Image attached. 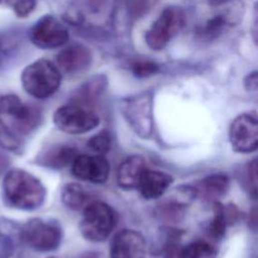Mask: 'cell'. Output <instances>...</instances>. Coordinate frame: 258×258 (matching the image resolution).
I'll return each mask as SVG.
<instances>
[{
	"instance_id": "44dd1931",
	"label": "cell",
	"mask_w": 258,
	"mask_h": 258,
	"mask_svg": "<svg viewBox=\"0 0 258 258\" xmlns=\"http://www.w3.org/2000/svg\"><path fill=\"white\" fill-rule=\"evenodd\" d=\"M87 147L93 154L105 155L111 147V135L108 130H102L91 136L87 142Z\"/></svg>"
},
{
	"instance_id": "3957f363",
	"label": "cell",
	"mask_w": 258,
	"mask_h": 258,
	"mask_svg": "<svg viewBox=\"0 0 258 258\" xmlns=\"http://www.w3.org/2000/svg\"><path fill=\"white\" fill-rule=\"evenodd\" d=\"M116 224L117 214L110 205L92 201L82 210L80 232L87 241L100 243L111 236Z\"/></svg>"
},
{
	"instance_id": "f546056e",
	"label": "cell",
	"mask_w": 258,
	"mask_h": 258,
	"mask_svg": "<svg viewBox=\"0 0 258 258\" xmlns=\"http://www.w3.org/2000/svg\"><path fill=\"white\" fill-rule=\"evenodd\" d=\"M49 258H54V257H49Z\"/></svg>"
},
{
	"instance_id": "8fae6325",
	"label": "cell",
	"mask_w": 258,
	"mask_h": 258,
	"mask_svg": "<svg viewBox=\"0 0 258 258\" xmlns=\"http://www.w3.org/2000/svg\"><path fill=\"white\" fill-rule=\"evenodd\" d=\"M73 175L84 181L104 183L110 174V164L104 155L78 154L71 164Z\"/></svg>"
},
{
	"instance_id": "4316f807",
	"label": "cell",
	"mask_w": 258,
	"mask_h": 258,
	"mask_svg": "<svg viewBox=\"0 0 258 258\" xmlns=\"http://www.w3.org/2000/svg\"><path fill=\"white\" fill-rule=\"evenodd\" d=\"M245 88L248 91H256L257 90V73L253 72L248 75L245 79Z\"/></svg>"
},
{
	"instance_id": "d6986e66",
	"label": "cell",
	"mask_w": 258,
	"mask_h": 258,
	"mask_svg": "<svg viewBox=\"0 0 258 258\" xmlns=\"http://www.w3.org/2000/svg\"><path fill=\"white\" fill-rule=\"evenodd\" d=\"M61 202L73 211H81L92 201L89 192L81 184L71 182L66 184L61 190Z\"/></svg>"
},
{
	"instance_id": "52a82bcc",
	"label": "cell",
	"mask_w": 258,
	"mask_h": 258,
	"mask_svg": "<svg viewBox=\"0 0 258 258\" xmlns=\"http://www.w3.org/2000/svg\"><path fill=\"white\" fill-rule=\"evenodd\" d=\"M122 114L136 135L148 139L153 132L152 102L148 95L128 98L122 104Z\"/></svg>"
},
{
	"instance_id": "d4e9b609",
	"label": "cell",
	"mask_w": 258,
	"mask_h": 258,
	"mask_svg": "<svg viewBox=\"0 0 258 258\" xmlns=\"http://www.w3.org/2000/svg\"><path fill=\"white\" fill-rule=\"evenodd\" d=\"M227 19L223 17V15H217L210 19L205 26L203 27L202 31L203 35L206 37H215L217 36L220 32L223 31V29L226 27Z\"/></svg>"
},
{
	"instance_id": "cb8c5ba5",
	"label": "cell",
	"mask_w": 258,
	"mask_h": 258,
	"mask_svg": "<svg viewBox=\"0 0 258 258\" xmlns=\"http://www.w3.org/2000/svg\"><path fill=\"white\" fill-rule=\"evenodd\" d=\"M17 17L28 16L35 8L36 0H5Z\"/></svg>"
},
{
	"instance_id": "7a4b0ae2",
	"label": "cell",
	"mask_w": 258,
	"mask_h": 258,
	"mask_svg": "<svg viewBox=\"0 0 258 258\" xmlns=\"http://www.w3.org/2000/svg\"><path fill=\"white\" fill-rule=\"evenodd\" d=\"M61 73L52 61L39 58L25 67L21 74L24 91L35 99H47L59 88Z\"/></svg>"
},
{
	"instance_id": "7402d4cb",
	"label": "cell",
	"mask_w": 258,
	"mask_h": 258,
	"mask_svg": "<svg viewBox=\"0 0 258 258\" xmlns=\"http://www.w3.org/2000/svg\"><path fill=\"white\" fill-rule=\"evenodd\" d=\"M0 146L11 151L19 148V140L0 117Z\"/></svg>"
},
{
	"instance_id": "5bb4252c",
	"label": "cell",
	"mask_w": 258,
	"mask_h": 258,
	"mask_svg": "<svg viewBox=\"0 0 258 258\" xmlns=\"http://www.w3.org/2000/svg\"><path fill=\"white\" fill-rule=\"evenodd\" d=\"M173 182V177L164 171L148 167L142 174L137 189L145 200H155L162 197Z\"/></svg>"
},
{
	"instance_id": "9a60e30c",
	"label": "cell",
	"mask_w": 258,
	"mask_h": 258,
	"mask_svg": "<svg viewBox=\"0 0 258 258\" xmlns=\"http://www.w3.org/2000/svg\"><path fill=\"white\" fill-rule=\"evenodd\" d=\"M146 159L140 155L127 157L118 167L117 183L124 189L137 188L143 172L148 168Z\"/></svg>"
},
{
	"instance_id": "ac0fdd59",
	"label": "cell",
	"mask_w": 258,
	"mask_h": 258,
	"mask_svg": "<svg viewBox=\"0 0 258 258\" xmlns=\"http://www.w3.org/2000/svg\"><path fill=\"white\" fill-rule=\"evenodd\" d=\"M229 187V178L224 173H213L206 176L199 183L197 190L198 196L202 194L207 200L219 202L218 199L223 197Z\"/></svg>"
},
{
	"instance_id": "9c48e42d",
	"label": "cell",
	"mask_w": 258,
	"mask_h": 258,
	"mask_svg": "<svg viewBox=\"0 0 258 258\" xmlns=\"http://www.w3.org/2000/svg\"><path fill=\"white\" fill-rule=\"evenodd\" d=\"M29 39L38 48L52 49L68 42L69 30L54 16L43 15L30 28Z\"/></svg>"
},
{
	"instance_id": "8992f818",
	"label": "cell",
	"mask_w": 258,
	"mask_h": 258,
	"mask_svg": "<svg viewBox=\"0 0 258 258\" xmlns=\"http://www.w3.org/2000/svg\"><path fill=\"white\" fill-rule=\"evenodd\" d=\"M184 13L179 7H166L145 34L147 45L153 50L163 49L184 25Z\"/></svg>"
},
{
	"instance_id": "603a6c76",
	"label": "cell",
	"mask_w": 258,
	"mask_h": 258,
	"mask_svg": "<svg viewBox=\"0 0 258 258\" xmlns=\"http://www.w3.org/2000/svg\"><path fill=\"white\" fill-rule=\"evenodd\" d=\"M157 63L150 60H136L131 63L132 74L137 78H147L158 72Z\"/></svg>"
},
{
	"instance_id": "f1b7e54d",
	"label": "cell",
	"mask_w": 258,
	"mask_h": 258,
	"mask_svg": "<svg viewBox=\"0 0 258 258\" xmlns=\"http://www.w3.org/2000/svg\"><path fill=\"white\" fill-rule=\"evenodd\" d=\"M230 0H208V2L213 6H221L229 2Z\"/></svg>"
},
{
	"instance_id": "2e32d148",
	"label": "cell",
	"mask_w": 258,
	"mask_h": 258,
	"mask_svg": "<svg viewBox=\"0 0 258 258\" xmlns=\"http://www.w3.org/2000/svg\"><path fill=\"white\" fill-rule=\"evenodd\" d=\"M238 216L234 206H224L219 202L214 203L213 217L209 223L208 234L213 240L224 238L228 226L232 225Z\"/></svg>"
},
{
	"instance_id": "e0dca14e",
	"label": "cell",
	"mask_w": 258,
	"mask_h": 258,
	"mask_svg": "<svg viewBox=\"0 0 258 258\" xmlns=\"http://www.w3.org/2000/svg\"><path fill=\"white\" fill-rule=\"evenodd\" d=\"M78 154L79 151L74 146L68 144H56L46 149L38 157V162L47 168L61 169L71 165Z\"/></svg>"
},
{
	"instance_id": "4fadbf2b",
	"label": "cell",
	"mask_w": 258,
	"mask_h": 258,
	"mask_svg": "<svg viewBox=\"0 0 258 258\" xmlns=\"http://www.w3.org/2000/svg\"><path fill=\"white\" fill-rule=\"evenodd\" d=\"M93 59L89 47L81 43H74L62 48L56 55L55 66L60 73L73 76L86 71Z\"/></svg>"
},
{
	"instance_id": "30bf717a",
	"label": "cell",
	"mask_w": 258,
	"mask_h": 258,
	"mask_svg": "<svg viewBox=\"0 0 258 258\" xmlns=\"http://www.w3.org/2000/svg\"><path fill=\"white\" fill-rule=\"evenodd\" d=\"M232 148L239 153H251L258 147V121L256 115L243 113L237 116L229 128Z\"/></svg>"
},
{
	"instance_id": "7c38bea8",
	"label": "cell",
	"mask_w": 258,
	"mask_h": 258,
	"mask_svg": "<svg viewBox=\"0 0 258 258\" xmlns=\"http://www.w3.org/2000/svg\"><path fill=\"white\" fill-rule=\"evenodd\" d=\"M145 251V238L138 231L123 229L111 239L110 258H143Z\"/></svg>"
},
{
	"instance_id": "ffe728a7",
	"label": "cell",
	"mask_w": 258,
	"mask_h": 258,
	"mask_svg": "<svg viewBox=\"0 0 258 258\" xmlns=\"http://www.w3.org/2000/svg\"><path fill=\"white\" fill-rule=\"evenodd\" d=\"M176 258H218V250L206 240H196L181 246Z\"/></svg>"
},
{
	"instance_id": "277c9868",
	"label": "cell",
	"mask_w": 258,
	"mask_h": 258,
	"mask_svg": "<svg viewBox=\"0 0 258 258\" xmlns=\"http://www.w3.org/2000/svg\"><path fill=\"white\" fill-rule=\"evenodd\" d=\"M20 236L30 249L40 253H47L59 247L62 239V230L57 221L33 218L23 226Z\"/></svg>"
},
{
	"instance_id": "4dcf8cb0",
	"label": "cell",
	"mask_w": 258,
	"mask_h": 258,
	"mask_svg": "<svg viewBox=\"0 0 258 258\" xmlns=\"http://www.w3.org/2000/svg\"><path fill=\"white\" fill-rule=\"evenodd\" d=\"M1 1H2V0H0V2H1Z\"/></svg>"
},
{
	"instance_id": "6da1fadb",
	"label": "cell",
	"mask_w": 258,
	"mask_h": 258,
	"mask_svg": "<svg viewBox=\"0 0 258 258\" xmlns=\"http://www.w3.org/2000/svg\"><path fill=\"white\" fill-rule=\"evenodd\" d=\"M2 196L4 202L11 208L34 211L44 203L46 189L30 172L14 168L6 172L3 178Z\"/></svg>"
},
{
	"instance_id": "83f0119b",
	"label": "cell",
	"mask_w": 258,
	"mask_h": 258,
	"mask_svg": "<svg viewBox=\"0 0 258 258\" xmlns=\"http://www.w3.org/2000/svg\"><path fill=\"white\" fill-rule=\"evenodd\" d=\"M8 164H9L8 159L5 156L0 154V174H2L5 171V169L7 168Z\"/></svg>"
},
{
	"instance_id": "5b68a950",
	"label": "cell",
	"mask_w": 258,
	"mask_h": 258,
	"mask_svg": "<svg viewBox=\"0 0 258 258\" xmlns=\"http://www.w3.org/2000/svg\"><path fill=\"white\" fill-rule=\"evenodd\" d=\"M53 123L58 130L67 134L79 135L94 130L99 125L100 118L88 106L71 103L55 110Z\"/></svg>"
},
{
	"instance_id": "ba28073f",
	"label": "cell",
	"mask_w": 258,
	"mask_h": 258,
	"mask_svg": "<svg viewBox=\"0 0 258 258\" xmlns=\"http://www.w3.org/2000/svg\"><path fill=\"white\" fill-rule=\"evenodd\" d=\"M0 114L7 117L18 133H28L39 123L40 115L36 108L25 104L16 95L0 97Z\"/></svg>"
},
{
	"instance_id": "484cf974",
	"label": "cell",
	"mask_w": 258,
	"mask_h": 258,
	"mask_svg": "<svg viewBox=\"0 0 258 258\" xmlns=\"http://www.w3.org/2000/svg\"><path fill=\"white\" fill-rule=\"evenodd\" d=\"M257 165L256 159L252 160L246 168V183L248 184V189L253 199H256L257 195Z\"/></svg>"
}]
</instances>
